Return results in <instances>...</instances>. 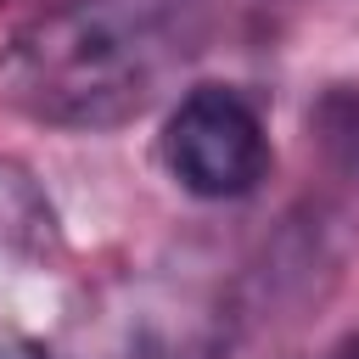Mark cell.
<instances>
[{
  "label": "cell",
  "instance_id": "6da1fadb",
  "mask_svg": "<svg viewBox=\"0 0 359 359\" xmlns=\"http://www.w3.org/2000/svg\"><path fill=\"white\" fill-rule=\"evenodd\" d=\"M213 0H56L0 62V95L50 129L140 118L208 45Z\"/></svg>",
  "mask_w": 359,
  "mask_h": 359
},
{
  "label": "cell",
  "instance_id": "7a4b0ae2",
  "mask_svg": "<svg viewBox=\"0 0 359 359\" xmlns=\"http://www.w3.org/2000/svg\"><path fill=\"white\" fill-rule=\"evenodd\" d=\"M157 157L168 180L202 202H236L252 196L269 174V135L258 107L230 84H196L174 101Z\"/></svg>",
  "mask_w": 359,
  "mask_h": 359
},
{
  "label": "cell",
  "instance_id": "3957f363",
  "mask_svg": "<svg viewBox=\"0 0 359 359\" xmlns=\"http://www.w3.org/2000/svg\"><path fill=\"white\" fill-rule=\"evenodd\" d=\"M0 359H45V348L28 342L22 331H6V325H0Z\"/></svg>",
  "mask_w": 359,
  "mask_h": 359
}]
</instances>
